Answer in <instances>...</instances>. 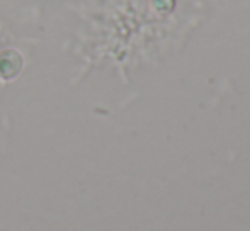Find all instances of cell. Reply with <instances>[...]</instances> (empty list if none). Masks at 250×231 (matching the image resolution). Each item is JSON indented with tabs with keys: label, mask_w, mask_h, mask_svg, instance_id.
Instances as JSON below:
<instances>
[{
	"label": "cell",
	"mask_w": 250,
	"mask_h": 231,
	"mask_svg": "<svg viewBox=\"0 0 250 231\" xmlns=\"http://www.w3.org/2000/svg\"><path fill=\"white\" fill-rule=\"evenodd\" d=\"M22 70V58L16 50H5L0 53V77L3 80H12Z\"/></svg>",
	"instance_id": "1"
}]
</instances>
